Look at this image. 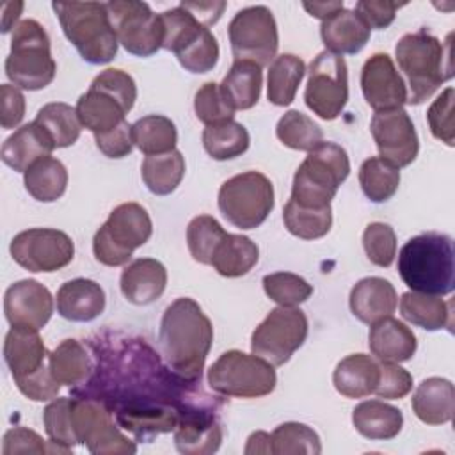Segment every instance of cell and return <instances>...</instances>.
<instances>
[{
  "label": "cell",
  "instance_id": "obj_1",
  "mask_svg": "<svg viewBox=\"0 0 455 455\" xmlns=\"http://www.w3.org/2000/svg\"><path fill=\"white\" fill-rule=\"evenodd\" d=\"M212 341V322L194 299L180 297L165 307L158 331V345L169 370L176 377L187 382H197Z\"/></svg>",
  "mask_w": 455,
  "mask_h": 455
},
{
  "label": "cell",
  "instance_id": "obj_2",
  "mask_svg": "<svg viewBox=\"0 0 455 455\" xmlns=\"http://www.w3.org/2000/svg\"><path fill=\"white\" fill-rule=\"evenodd\" d=\"M398 274L418 293L448 295L455 288V249L444 233H421L400 249Z\"/></svg>",
  "mask_w": 455,
  "mask_h": 455
},
{
  "label": "cell",
  "instance_id": "obj_3",
  "mask_svg": "<svg viewBox=\"0 0 455 455\" xmlns=\"http://www.w3.org/2000/svg\"><path fill=\"white\" fill-rule=\"evenodd\" d=\"M450 41L451 34L441 43L435 36L419 30L405 34L396 43V62L409 85L407 103L419 105L427 101L443 82L453 76Z\"/></svg>",
  "mask_w": 455,
  "mask_h": 455
},
{
  "label": "cell",
  "instance_id": "obj_4",
  "mask_svg": "<svg viewBox=\"0 0 455 455\" xmlns=\"http://www.w3.org/2000/svg\"><path fill=\"white\" fill-rule=\"evenodd\" d=\"M64 36L89 64H107L117 53V36L101 2H53Z\"/></svg>",
  "mask_w": 455,
  "mask_h": 455
},
{
  "label": "cell",
  "instance_id": "obj_5",
  "mask_svg": "<svg viewBox=\"0 0 455 455\" xmlns=\"http://www.w3.org/2000/svg\"><path fill=\"white\" fill-rule=\"evenodd\" d=\"M350 174L347 151L334 142H322L309 151L293 176L291 201L306 208L331 206L338 187Z\"/></svg>",
  "mask_w": 455,
  "mask_h": 455
},
{
  "label": "cell",
  "instance_id": "obj_6",
  "mask_svg": "<svg viewBox=\"0 0 455 455\" xmlns=\"http://www.w3.org/2000/svg\"><path fill=\"white\" fill-rule=\"evenodd\" d=\"M57 64L50 52V37L36 20L16 23L11 37V52L5 59L7 78L21 89L39 91L52 84Z\"/></svg>",
  "mask_w": 455,
  "mask_h": 455
},
{
  "label": "cell",
  "instance_id": "obj_7",
  "mask_svg": "<svg viewBox=\"0 0 455 455\" xmlns=\"http://www.w3.org/2000/svg\"><path fill=\"white\" fill-rule=\"evenodd\" d=\"M153 233V224L146 208L139 203L116 206L105 224L96 231L92 251L100 263L107 267L126 265L133 251L144 245Z\"/></svg>",
  "mask_w": 455,
  "mask_h": 455
},
{
  "label": "cell",
  "instance_id": "obj_8",
  "mask_svg": "<svg viewBox=\"0 0 455 455\" xmlns=\"http://www.w3.org/2000/svg\"><path fill=\"white\" fill-rule=\"evenodd\" d=\"M277 375L274 366L242 350L224 352L208 370V386L224 396L259 398L275 389Z\"/></svg>",
  "mask_w": 455,
  "mask_h": 455
},
{
  "label": "cell",
  "instance_id": "obj_9",
  "mask_svg": "<svg viewBox=\"0 0 455 455\" xmlns=\"http://www.w3.org/2000/svg\"><path fill=\"white\" fill-rule=\"evenodd\" d=\"M217 203L229 224L240 229H254L274 210V185L265 174L247 171L222 183Z\"/></svg>",
  "mask_w": 455,
  "mask_h": 455
},
{
  "label": "cell",
  "instance_id": "obj_10",
  "mask_svg": "<svg viewBox=\"0 0 455 455\" xmlns=\"http://www.w3.org/2000/svg\"><path fill=\"white\" fill-rule=\"evenodd\" d=\"M307 338V318L295 306H279L254 329L251 336V350L254 355L281 366L290 361Z\"/></svg>",
  "mask_w": 455,
  "mask_h": 455
},
{
  "label": "cell",
  "instance_id": "obj_11",
  "mask_svg": "<svg viewBox=\"0 0 455 455\" xmlns=\"http://www.w3.org/2000/svg\"><path fill=\"white\" fill-rule=\"evenodd\" d=\"M235 60H252L270 66L279 48L277 23L265 5H251L235 14L228 28Z\"/></svg>",
  "mask_w": 455,
  "mask_h": 455
},
{
  "label": "cell",
  "instance_id": "obj_12",
  "mask_svg": "<svg viewBox=\"0 0 455 455\" xmlns=\"http://www.w3.org/2000/svg\"><path fill=\"white\" fill-rule=\"evenodd\" d=\"M304 101L325 121L336 119L348 101V69L341 55L320 52L309 64Z\"/></svg>",
  "mask_w": 455,
  "mask_h": 455
},
{
  "label": "cell",
  "instance_id": "obj_13",
  "mask_svg": "<svg viewBox=\"0 0 455 455\" xmlns=\"http://www.w3.org/2000/svg\"><path fill=\"white\" fill-rule=\"evenodd\" d=\"M105 5L117 41L128 53L151 57L162 48L164 27L160 14H155L146 2L114 0Z\"/></svg>",
  "mask_w": 455,
  "mask_h": 455
},
{
  "label": "cell",
  "instance_id": "obj_14",
  "mask_svg": "<svg viewBox=\"0 0 455 455\" xmlns=\"http://www.w3.org/2000/svg\"><path fill=\"white\" fill-rule=\"evenodd\" d=\"M9 251L12 259L28 272H55L73 261L75 243L60 229L32 228L18 233Z\"/></svg>",
  "mask_w": 455,
  "mask_h": 455
},
{
  "label": "cell",
  "instance_id": "obj_15",
  "mask_svg": "<svg viewBox=\"0 0 455 455\" xmlns=\"http://www.w3.org/2000/svg\"><path fill=\"white\" fill-rule=\"evenodd\" d=\"M73 425L78 444L94 455H132L137 451L112 421L110 412L92 398H73Z\"/></svg>",
  "mask_w": 455,
  "mask_h": 455
},
{
  "label": "cell",
  "instance_id": "obj_16",
  "mask_svg": "<svg viewBox=\"0 0 455 455\" xmlns=\"http://www.w3.org/2000/svg\"><path fill=\"white\" fill-rule=\"evenodd\" d=\"M370 132L380 153L395 167L412 164L419 151V140L412 119L403 108L375 112L370 123Z\"/></svg>",
  "mask_w": 455,
  "mask_h": 455
},
{
  "label": "cell",
  "instance_id": "obj_17",
  "mask_svg": "<svg viewBox=\"0 0 455 455\" xmlns=\"http://www.w3.org/2000/svg\"><path fill=\"white\" fill-rule=\"evenodd\" d=\"M361 89L366 103L375 110H395L407 103V87L387 53H373L363 66Z\"/></svg>",
  "mask_w": 455,
  "mask_h": 455
},
{
  "label": "cell",
  "instance_id": "obj_18",
  "mask_svg": "<svg viewBox=\"0 0 455 455\" xmlns=\"http://www.w3.org/2000/svg\"><path fill=\"white\" fill-rule=\"evenodd\" d=\"M4 313L11 327L41 329L53 313V297L46 286L34 279L11 284L4 295Z\"/></svg>",
  "mask_w": 455,
  "mask_h": 455
},
{
  "label": "cell",
  "instance_id": "obj_19",
  "mask_svg": "<svg viewBox=\"0 0 455 455\" xmlns=\"http://www.w3.org/2000/svg\"><path fill=\"white\" fill-rule=\"evenodd\" d=\"M124 299L137 306H146L160 299L167 284V270L155 258H139L124 267L121 279Z\"/></svg>",
  "mask_w": 455,
  "mask_h": 455
},
{
  "label": "cell",
  "instance_id": "obj_20",
  "mask_svg": "<svg viewBox=\"0 0 455 455\" xmlns=\"http://www.w3.org/2000/svg\"><path fill=\"white\" fill-rule=\"evenodd\" d=\"M348 302L352 315L363 323L371 325L395 313L398 297L387 279L364 277L354 284Z\"/></svg>",
  "mask_w": 455,
  "mask_h": 455
},
{
  "label": "cell",
  "instance_id": "obj_21",
  "mask_svg": "<svg viewBox=\"0 0 455 455\" xmlns=\"http://www.w3.org/2000/svg\"><path fill=\"white\" fill-rule=\"evenodd\" d=\"M105 309V291L91 279L66 281L57 291V311L71 322H91Z\"/></svg>",
  "mask_w": 455,
  "mask_h": 455
},
{
  "label": "cell",
  "instance_id": "obj_22",
  "mask_svg": "<svg viewBox=\"0 0 455 455\" xmlns=\"http://www.w3.org/2000/svg\"><path fill=\"white\" fill-rule=\"evenodd\" d=\"M368 347L380 363H403L414 355L418 341L403 322L386 316L371 323Z\"/></svg>",
  "mask_w": 455,
  "mask_h": 455
},
{
  "label": "cell",
  "instance_id": "obj_23",
  "mask_svg": "<svg viewBox=\"0 0 455 455\" xmlns=\"http://www.w3.org/2000/svg\"><path fill=\"white\" fill-rule=\"evenodd\" d=\"M53 149V140L36 121H32L5 139L0 156L7 167L25 172L36 160L48 156Z\"/></svg>",
  "mask_w": 455,
  "mask_h": 455
},
{
  "label": "cell",
  "instance_id": "obj_24",
  "mask_svg": "<svg viewBox=\"0 0 455 455\" xmlns=\"http://www.w3.org/2000/svg\"><path fill=\"white\" fill-rule=\"evenodd\" d=\"M46 348L37 329L11 327L4 341V359L14 380L44 366Z\"/></svg>",
  "mask_w": 455,
  "mask_h": 455
},
{
  "label": "cell",
  "instance_id": "obj_25",
  "mask_svg": "<svg viewBox=\"0 0 455 455\" xmlns=\"http://www.w3.org/2000/svg\"><path fill=\"white\" fill-rule=\"evenodd\" d=\"M222 443V428L212 414L183 412L174 428V444L180 453L204 455L219 450Z\"/></svg>",
  "mask_w": 455,
  "mask_h": 455
},
{
  "label": "cell",
  "instance_id": "obj_26",
  "mask_svg": "<svg viewBox=\"0 0 455 455\" xmlns=\"http://www.w3.org/2000/svg\"><path fill=\"white\" fill-rule=\"evenodd\" d=\"M320 36L327 52L352 55L364 48L370 39V28L355 11L343 7L322 21Z\"/></svg>",
  "mask_w": 455,
  "mask_h": 455
},
{
  "label": "cell",
  "instance_id": "obj_27",
  "mask_svg": "<svg viewBox=\"0 0 455 455\" xmlns=\"http://www.w3.org/2000/svg\"><path fill=\"white\" fill-rule=\"evenodd\" d=\"M416 418L427 425L451 421L455 411V389L448 379L428 377L414 391L411 400Z\"/></svg>",
  "mask_w": 455,
  "mask_h": 455
},
{
  "label": "cell",
  "instance_id": "obj_28",
  "mask_svg": "<svg viewBox=\"0 0 455 455\" xmlns=\"http://www.w3.org/2000/svg\"><path fill=\"white\" fill-rule=\"evenodd\" d=\"M380 366L366 354H352L341 359L332 373L334 387L347 398H364L379 384Z\"/></svg>",
  "mask_w": 455,
  "mask_h": 455
},
{
  "label": "cell",
  "instance_id": "obj_29",
  "mask_svg": "<svg viewBox=\"0 0 455 455\" xmlns=\"http://www.w3.org/2000/svg\"><path fill=\"white\" fill-rule=\"evenodd\" d=\"M128 112L108 92L89 87L76 101V116L80 124L91 130L94 135H103L123 124Z\"/></svg>",
  "mask_w": 455,
  "mask_h": 455
},
{
  "label": "cell",
  "instance_id": "obj_30",
  "mask_svg": "<svg viewBox=\"0 0 455 455\" xmlns=\"http://www.w3.org/2000/svg\"><path fill=\"white\" fill-rule=\"evenodd\" d=\"M355 430L371 441H387L400 434L403 425L402 411L380 400H366L352 411Z\"/></svg>",
  "mask_w": 455,
  "mask_h": 455
},
{
  "label": "cell",
  "instance_id": "obj_31",
  "mask_svg": "<svg viewBox=\"0 0 455 455\" xmlns=\"http://www.w3.org/2000/svg\"><path fill=\"white\" fill-rule=\"evenodd\" d=\"M261 84V66L252 60H235L219 87L233 110H247L258 103Z\"/></svg>",
  "mask_w": 455,
  "mask_h": 455
},
{
  "label": "cell",
  "instance_id": "obj_32",
  "mask_svg": "<svg viewBox=\"0 0 455 455\" xmlns=\"http://www.w3.org/2000/svg\"><path fill=\"white\" fill-rule=\"evenodd\" d=\"M400 313L407 322L425 331L451 327V304L444 302L441 295L405 291L400 299Z\"/></svg>",
  "mask_w": 455,
  "mask_h": 455
},
{
  "label": "cell",
  "instance_id": "obj_33",
  "mask_svg": "<svg viewBox=\"0 0 455 455\" xmlns=\"http://www.w3.org/2000/svg\"><path fill=\"white\" fill-rule=\"evenodd\" d=\"M48 366L53 379L69 387L84 384L92 371L91 355L76 339H64L59 343L48 354Z\"/></svg>",
  "mask_w": 455,
  "mask_h": 455
},
{
  "label": "cell",
  "instance_id": "obj_34",
  "mask_svg": "<svg viewBox=\"0 0 455 455\" xmlns=\"http://www.w3.org/2000/svg\"><path fill=\"white\" fill-rule=\"evenodd\" d=\"M23 183L36 201L52 203L66 192L68 171L60 160L48 155L36 160L23 172Z\"/></svg>",
  "mask_w": 455,
  "mask_h": 455
},
{
  "label": "cell",
  "instance_id": "obj_35",
  "mask_svg": "<svg viewBox=\"0 0 455 455\" xmlns=\"http://www.w3.org/2000/svg\"><path fill=\"white\" fill-rule=\"evenodd\" d=\"M258 258L259 249L249 236L228 233L212 258V267L224 277H240L252 270Z\"/></svg>",
  "mask_w": 455,
  "mask_h": 455
},
{
  "label": "cell",
  "instance_id": "obj_36",
  "mask_svg": "<svg viewBox=\"0 0 455 455\" xmlns=\"http://www.w3.org/2000/svg\"><path fill=\"white\" fill-rule=\"evenodd\" d=\"M306 75V64L293 53L275 57L268 68L267 96L277 107H286L295 100L297 89Z\"/></svg>",
  "mask_w": 455,
  "mask_h": 455
},
{
  "label": "cell",
  "instance_id": "obj_37",
  "mask_svg": "<svg viewBox=\"0 0 455 455\" xmlns=\"http://www.w3.org/2000/svg\"><path fill=\"white\" fill-rule=\"evenodd\" d=\"M132 139L146 156L164 155L176 149L178 132L169 117L149 114L132 124Z\"/></svg>",
  "mask_w": 455,
  "mask_h": 455
},
{
  "label": "cell",
  "instance_id": "obj_38",
  "mask_svg": "<svg viewBox=\"0 0 455 455\" xmlns=\"http://www.w3.org/2000/svg\"><path fill=\"white\" fill-rule=\"evenodd\" d=\"M142 181L149 192L156 196H167L178 188L185 174V158L174 149L164 155L146 156L140 167Z\"/></svg>",
  "mask_w": 455,
  "mask_h": 455
},
{
  "label": "cell",
  "instance_id": "obj_39",
  "mask_svg": "<svg viewBox=\"0 0 455 455\" xmlns=\"http://www.w3.org/2000/svg\"><path fill=\"white\" fill-rule=\"evenodd\" d=\"M34 121L48 133L55 148L73 146L80 137L82 124L76 116V108L68 103L53 101L43 105Z\"/></svg>",
  "mask_w": 455,
  "mask_h": 455
},
{
  "label": "cell",
  "instance_id": "obj_40",
  "mask_svg": "<svg viewBox=\"0 0 455 455\" xmlns=\"http://www.w3.org/2000/svg\"><path fill=\"white\" fill-rule=\"evenodd\" d=\"M249 142L247 128L236 121L206 126L203 132V146L213 160L236 158L247 151Z\"/></svg>",
  "mask_w": 455,
  "mask_h": 455
},
{
  "label": "cell",
  "instance_id": "obj_41",
  "mask_svg": "<svg viewBox=\"0 0 455 455\" xmlns=\"http://www.w3.org/2000/svg\"><path fill=\"white\" fill-rule=\"evenodd\" d=\"M359 183L370 201L384 203L398 190L400 169L380 156H370L361 164Z\"/></svg>",
  "mask_w": 455,
  "mask_h": 455
},
{
  "label": "cell",
  "instance_id": "obj_42",
  "mask_svg": "<svg viewBox=\"0 0 455 455\" xmlns=\"http://www.w3.org/2000/svg\"><path fill=\"white\" fill-rule=\"evenodd\" d=\"M44 430L53 444L50 451L69 453L75 444H78L75 425H73V398H55L43 411Z\"/></svg>",
  "mask_w": 455,
  "mask_h": 455
},
{
  "label": "cell",
  "instance_id": "obj_43",
  "mask_svg": "<svg viewBox=\"0 0 455 455\" xmlns=\"http://www.w3.org/2000/svg\"><path fill=\"white\" fill-rule=\"evenodd\" d=\"M283 220L286 229L302 240H316L329 233L332 226L331 206L325 208H306L299 206L291 199L284 204Z\"/></svg>",
  "mask_w": 455,
  "mask_h": 455
},
{
  "label": "cell",
  "instance_id": "obj_44",
  "mask_svg": "<svg viewBox=\"0 0 455 455\" xmlns=\"http://www.w3.org/2000/svg\"><path fill=\"white\" fill-rule=\"evenodd\" d=\"M160 21L164 27L162 48L172 52L174 55L192 44L208 28L181 5L162 12Z\"/></svg>",
  "mask_w": 455,
  "mask_h": 455
},
{
  "label": "cell",
  "instance_id": "obj_45",
  "mask_svg": "<svg viewBox=\"0 0 455 455\" xmlns=\"http://www.w3.org/2000/svg\"><path fill=\"white\" fill-rule=\"evenodd\" d=\"M275 135L284 146L307 153L323 142L322 128L299 110L284 112V116L277 121Z\"/></svg>",
  "mask_w": 455,
  "mask_h": 455
},
{
  "label": "cell",
  "instance_id": "obj_46",
  "mask_svg": "<svg viewBox=\"0 0 455 455\" xmlns=\"http://www.w3.org/2000/svg\"><path fill=\"white\" fill-rule=\"evenodd\" d=\"M228 233L210 215H197L187 226V245L197 263L212 265V258Z\"/></svg>",
  "mask_w": 455,
  "mask_h": 455
},
{
  "label": "cell",
  "instance_id": "obj_47",
  "mask_svg": "<svg viewBox=\"0 0 455 455\" xmlns=\"http://www.w3.org/2000/svg\"><path fill=\"white\" fill-rule=\"evenodd\" d=\"M272 450L275 455H318L322 451L318 434L304 423H283L272 432Z\"/></svg>",
  "mask_w": 455,
  "mask_h": 455
},
{
  "label": "cell",
  "instance_id": "obj_48",
  "mask_svg": "<svg viewBox=\"0 0 455 455\" xmlns=\"http://www.w3.org/2000/svg\"><path fill=\"white\" fill-rule=\"evenodd\" d=\"M263 290L268 299L277 302L279 306L302 304L313 293V286L304 277L291 272L267 274L263 277Z\"/></svg>",
  "mask_w": 455,
  "mask_h": 455
},
{
  "label": "cell",
  "instance_id": "obj_49",
  "mask_svg": "<svg viewBox=\"0 0 455 455\" xmlns=\"http://www.w3.org/2000/svg\"><path fill=\"white\" fill-rule=\"evenodd\" d=\"M194 110L197 119L206 126L233 121L235 116V110L226 103L220 87L215 82H206L197 89L194 98Z\"/></svg>",
  "mask_w": 455,
  "mask_h": 455
},
{
  "label": "cell",
  "instance_id": "obj_50",
  "mask_svg": "<svg viewBox=\"0 0 455 455\" xmlns=\"http://www.w3.org/2000/svg\"><path fill=\"white\" fill-rule=\"evenodd\" d=\"M363 247L373 265L386 268L396 256V235L389 224L371 222L363 233Z\"/></svg>",
  "mask_w": 455,
  "mask_h": 455
},
{
  "label": "cell",
  "instance_id": "obj_51",
  "mask_svg": "<svg viewBox=\"0 0 455 455\" xmlns=\"http://www.w3.org/2000/svg\"><path fill=\"white\" fill-rule=\"evenodd\" d=\"M180 64L190 73H208L219 60V44L215 36L206 28L192 44L176 53Z\"/></svg>",
  "mask_w": 455,
  "mask_h": 455
},
{
  "label": "cell",
  "instance_id": "obj_52",
  "mask_svg": "<svg viewBox=\"0 0 455 455\" xmlns=\"http://www.w3.org/2000/svg\"><path fill=\"white\" fill-rule=\"evenodd\" d=\"M453 100L455 89L448 87L434 100L427 112L430 132L441 142L453 146L455 144V126H453Z\"/></svg>",
  "mask_w": 455,
  "mask_h": 455
},
{
  "label": "cell",
  "instance_id": "obj_53",
  "mask_svg": "<svg viewBox=\"0 0 455 455\" xmlns=\"http://www.w3.org/2000/svg\"><path fill=\"white\" fill-rule=\"evenodd\" d=\"M91 87L100 89L108 92L110 96H114L126 112L132 110L135 100H137V85L133 82V78L121 69L116 68H108L105 71H101L91 84Z\"/></svg>",
  "mask_w": 455,
  "mask_h": 455
},
{
  "label": "cell",
  "instance_id": "obj_54",
  "mask_svg": "<svg viewBox=\"0 0 455 455\" xmlns=\"http://www.w3.org/2000/svg\"><path fill=\"white\" fill-rule=\"evenodd\" d=\"M379 366H380L379 384L373 391L379 398L398 400L411 393L412 375L405 368L398 366V363H379Z\"/></svg>",
  "mask_w": 455,
  "mask_h": 455
},
{
  "label": "cell",
  "instance_id": "obj_55",
  "mask_svg": "<svg viewBox=\"0 0 455 455\" xmlns=\"http://www.w3.org/2000/svg\"><path fill=\"white\" fill-rule=\"evenodd\" d=\"M18 389L30 400L34 402H46V400H52L59 395V389H60V384L53 379L52 371H50V366H43L39 368L37 371L23 377V379H18L14 380Z\"/></svg>",
  "mask_w": 455,
  "mask_h": 455
},
{
  "label": "cell",
  "instance_id": "obj_56",
  "mask_svg": "<svg viewBox=\"0 0 455 455\" xmlns=\"http://www.w3.org/2000/svg\"><path fill=\"white\" fill-rule=\"evenodd\" d=\"M405 5L398 2H387V0H361L355 4V12L359 18L368 25V28H386L393 23L396 11Z\"/></svg>",
  "mask_w": 455,
  "mask_h": 455
},
{
  "label": "cell",
  "instance_id": "obj_57",
  "mask_svg": "<svg viewBox=\"0 0 455 455\" xmlns=\"http://www.w3.org/2000/svg\"><path fill=\"white\" fill-rule=\"evenodd\" d=\"M48 451L43 437L25 427H14L5 432L4 435V455H14V453H44Z\"/></svg>",
  "mask_w": 455,
  "mask_h": 455
},
{
  "label": "cell",
  "instance_id": "obj_58",
  "mask_svg": "<svg viewBox=\"0 0 455 455\" xmlns=\"http://www.w3.org/2000/svg\"><path fill=\"white\" fill-rule=\"evenodd\" d=\"M25 117V96L23 92L11 84L0 87V123L2 128H16Z\"/></svg>",
  "mask_w": 455,
  "mask_h": 455
},
{
  "label": "cell",
  "instance_id": "obj_59",
  "mask_svg": "<svg viewBox=\"0 0 455 455\" xmlns=\"http://www.w3.org/2000/svg\"><path fill=\"white\" fill-rule=\"evenodd\" d=\"M98 149L108 156V158H123L128 156L133 149V139H132V124L126 121L119 124L116 130L103 133V135H94Z\"/></svg>",
  "mask_w": 455,
  "mask_h": 455
},
{
  "label": "cell",
  "instance_id": "obj_60",
  "mask_svg": "<svg viewBox=\"0 0 455 455\" xmlns=\"http://www.w3.org/2000/svg\"><path fill=\"white\" fill-rule=\"evenodd\" d=\"M180 5L192 12L204 27L217 23L226 9V2H181Z\"/></svg>",
  "mask_w": 455,
  "mask_h": 455
},
{
  "label": "cell",
  "instance_id": "obj_61",
  "mask_svg": "<svg viewBox=\"0 0 455 455\" xmlns=\"http://www.w3.org/2000/svg\"><path fill=\"white\" fill-rule=\"evenodd\" d=\"M302 7L315 18L318 20H327L331 18L334 12L343 9V2H304Z\"/></svg>",
  "mask_w": 455,
  "mask_h": 455
},
{
  "label": "cell",
  "instance_id": "obj_62",
  "mask_svg": "<svg viewBox=\"0 0 455 455\" xmlns=\"http://www.w3.org/2000/svg\"><path fill=\"white\" fill-rule=\"evenodd\" d=\"M245 453H274L272 450V435L267 432H254L249 435L247 439V446H245Z\"/></svg>",
  "mask_w": 455,
  "mask_h": 455
},
{
  "label": "cell",
  "instance_id": "obj_63",
  "mask_svg": "<svg viewBox=\"0 0 455 455\" xmlns=\"http://www.w3.org/2000/svg\"><path fill=\"white\" fill-rule=\"evenodd\" d=\"M23 9V2H4L2 4V32H9L14 21L20 18Z\"/></svg>",
  "mask_w": 455,
  "mask_h": 455
}]
</instances>
